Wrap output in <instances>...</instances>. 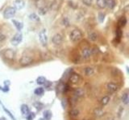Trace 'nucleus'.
Masks as SVG:
<instances>
[{
  "label": "nucleus",
  "mask_w": 129,
  "mask_h": 120,
  "mask_svg": "<svg viewBox=\"0 0 129 120\" xmlns=\"http://www.w3.org/2000/svg\"><path fill=\"white\" fill-rule=\"evenodd\" d=\"M27 120H33L35 118H36V114L34 113V112H31L27 115Z\"/></svg>",
  "instance_id": "7c9ffc66"
},
{
  "label": "nucleus",
  "mask_w": 129,
  "mask_h": 120,
  "mask_svg": "<svg viewBox=\"0 0 129 120\" xmlns=\"http://www.w3.org/2000/svg\"><path fill=\"white\" fill-rule=\"evenodd\" d=\"M93 54H94V50H92L90 47H85L82 50L81 56L83 59H88L92 56Z\"/></svg>",
  "instance_id": "39448f33"
},
{
  "label": "nucleus",
  "mask_w": 129,
  "mask_h": 120,
  "mask_svg": "<svg viewBox=\"0 0 129 120\" xmlns=\"http://www.w3.org/2000/svg\"><path fill=\"white\" fill-rule=\"evenodd\" d=\"M9 86H10V82L9 81H5L4 82V84H3V86H0V90H2V91L3 92H8L9 91Z\"/></svg>",
  "instance_id": "aec40b11"
},
{
  "label": "nucleus",
  "mask_w": 129,
  "mask_h": 120,
  "mask_svg": "<svg viewBox=\"0 0 129 120\" xmlns=\"http://www.w3.org/2000/svg\"><path fill=\"white\" fill-rule=\"evenodd\" d=\"M16 13V10L13 6H8L3 11V17L6 19H12V18L15 16Z\"/></svg>",
  "instance_id": "7ed1b4c3"
},
{
  "label": "nucleus",
  "mask_w": 129,
  "mask_h": 120,
  "mask_svg": "<svg viewBox=\"0 0 129 120\" xmlns=\"http://www.w3.org/2000/svg\"><path fill=\"white\" fill-rule=\"evenodd\" d=\"M82 81V77L79 74L73 72L69 76V82L73 85H77Z\"/></svg>",
  "instance_id": "20e7f679"
},
{
  "label": "nucleus",
  "mask_w": 129,
  "mask_h": 120,
  "mask_svg": "<svg viewBox=\"0 0 129 120\" xmlns=\"http://www.w3.org/2000/svg\"><path fill=\"white\" fill-rule=\"evenodd\" d=\"M46 81H47V79H46L44 76H39L36 79V83L38 85H44Z\"/></svg>",
  "instance_id": "393cba45"
},
{
  "label": "nucleus",
  "mask_w": 129,
  "mask_h": 120,
  "mask_svg": "<svg viewBox=\"0 0 129 120\" xmlns=\"http://www.w3.org/2000/svg\"><path fill=\"white\" fill-rule=\"evenodd\" d=\"M124 10H125V11H126V12H128V5L126 6V7H125V8H124Z\"/></svg>",
  "instance_id": "e433bc0d"
},
{
  "label": "nucleus",
  "mask_w": 129,
  "mask_h": 120,
  "mask_svg": "<svg viewBox=\"0 0 129 120\" xmlns=\"http://www.w3.org/2000/svg\"><path fill=\"white\" fill-rule=\"evenodd\" d=\"M107 120H114V118H109Z\"/></svg>",
  "instance_id": "58836bf2"
},
{
  "label": "nucleus",
  "mask_w": 129,
  "mask_h": 120,
  "mask_svg": "<svg viewBox=\"0 0 129 120\" xmlns=\"http://www.w3.org/2000/svg\"><path fill=\"white\" fill-rule=\"evenodd\" d=\"M52 42L54 45H56V46H59L63 42V36L62 35H60L59 33H57L56 35H53V37L52 39Z\"/></svg>",
  "instance_id": "9d476101"
},
{
  "label": "nucleus",
  "mask_w": 129,
  "mask_h": 120,
  "mask_svg": "<svg viewBox=\"0 0 129 120\" xmlns=\"http://www.w3.org/2000/svg\"><path fill=\"white\" fill-rule=\"evenodd\" d=\"M74 94L78 98L83 97L85 94V90L82 89V87H77V88H75L74 90Z\"/></svg>",
  "instance_id": "ddd939ff"
},
{
  "label": "nucleus",
  "mask_w": 129,
  "mask_h": 120,
  "mask_svg": "<svg viewBox=\"0 0 129 120\" xmlns=\"http://www.w3.org/2000/svg\"><path fill=\"white\" fill-rule=\"evenodd\" d=\"M39 120H44V119H43V118H41V119H39Z\"/></svg>",
  "instance_id": "ea45409f"
},
{
  "label": "nucleus",
  "mask_w": 129,
  "mask_h": 120,
  "mask_svg": "<svg viewBox=\"0 0 129 120\" xmlns=\"http://www.w3.org/2000/svg\"><path fill=\"white\" fill-rule=\"evenodd\" d=\"M34 106H35L36 108L37 111H40L41 109H42V107H43V105L40 103H36L34 104Z\"/></svg>",
  "instance_id": "72a5a7b5"
},
{
  "label": "nucleus",
  "mask_w": 129,
  "mask_h": 120,
  "mask_svg": "<svg viewBox=\"0 0 129 120\" xmlns=\"http://www.w3.org/2000/svg\"><path fill=\"white\" fill-rule=\"evenodd\" d=\"M0 120H8V119H6L5 117H1L0 118Z\"/></svg>",
  "instance_id": "4c0bfd02"
},
{
  "label": "nucleus",
  "mask_w": 129,
  "mask_h": 120,
  "mask_svg": "<svg viewBox=\"0 0 129 120\" xmlns=\"http://www.w3.org/2000/svg\"><path fill=\"white\" fill-rule=\"evenodd\" d=\"M94 69L91 67H86L85 68V70H84V74L86 76H91L94 74Z\"/></svg>",
  "instance_id": "2eb2a0df"
},
{
  "label": "nucleus",
  "mask_w": 129,
  "mask_h": 120,
  "mask_svg": "<svg viewBox=\"0 0 129 120\" xmlns=\"http://www.w3.org/2000/svg\"><path fill=\"white\" fill-rule=\"evenodd\" d=\"M38 12H39V14H40V15H44V14L48 12V7H46V6L40 7L38 10Z\"/></svg>",
  "instance_id": "cd10ccee"
},
{
  "label": "nucleus",
  "mask_w": 129,
  "mask_h": 120,
  "mask_svg": "<svg viewBox=\"0 0 129 120\" xmlns=\"http://www.w3.org/2000/svg\"><path fill=\"white\" fill-rule=\"evenodd\" d=\"M22 40H23V35L20 32H18V33H16L13 36V38L10 40V43L13 46H18L22 42Z\"/></svg>",
  "instance_id": "423d86ee"
},
{
  "label": "nucleus",
  "mask_w": 129,
  "mask_h": 120,
  "mask_svg": "<svg viewBox=\"0 0 129 120\" xmlns=\"http://www.w3.org/2000/svg\"><path fill=\"white\" fill-rule=\"evenodd\" d=\"M39 39H40V42L42 43L43 46H46L48 43V36L46 34V30L43 29V30L39 33Z\"/></svg>",
  "instance_id": "6e6552de"
},
{
  "label": "nucleus",
  "mask_w": 129,
  "mask_h": 120,
  "mask_svg": "<svg viewBox=\"0 0 129 120\" xmlns=\"http://www.w3.org/2000/svg\"><path fill=\"white\" fill-rule=\"evenodd\" d=\"M29 19L32 21H40V18H39V16L37 15L36 14H35V13H32L30 15H29Z\"/></svg>",
  "instance_id": "c85d7f7f"
},
{
  "label": "nucleus",
  "mask_w": 129,
  "mask_h": 120,
  "mask_svg": "<svg viewBox=\"0 0 129 120\" xmlns=\"http://www.w3.org/2000/svg\"><path fill=\"white\" fill-rule=\"evenodd\" d=\"M52 117V113L51 111L49 110H46L44 111V113H43V119L44 120H50Z\"/></svg>",
  "instance_id": "dca6fc26"
},
{
  "label": "nucleus",
  "mask_w": 129,
  "mask_h": 120,
  "mask_svg": "<svg viewBox=\"0 0 129 120\" xmlns=\"http://www.w3.org/2000/svg\"><path fill=\"white\" fill-rule=\"evenodd\" d=\"M119 89H120V87L116 82H109L106 84V90H107V91L110 94H114V93L117 92L118 90H119Z\"/></svg>",
  "instance_id": "0eeeda50"
},
{
  "label": "nucleus",
  "mask_w": 129,
  "mask_h": 120,
  "mask_svg": "<svg viewBox=\"0 0 129 120\" xmlns=\"http://www.w3.org/2000/svg\"><path fill=\"white\" fill-rule=\"evenodd\" d=\"M2 54H3V56L8 60H13L14 59H15V56H16L15 51L12 49L5 50L4 51H2Z\"/></svg>",
  "instance_id": "1a4fd4ad"
},
{
  "label": "nucleus",
  "mask_w": 129,
  "mask_h": 120,
  "mask_svg": "<svg viewBox=\"0 0 129 120\" xmlns=\"http://www.w3.org/2000/svg\"><path fill=\"white\" fill-rule=\"evenodd\" d=\"M12 23L15 25V27H16V29L18 31H21L23 29L24 27V24L23 23H21V22H19V21H17L16 19H12Z\"/></svg>",
  "instance_id": "6ab92c4d"
},
{
  "label": "nucleus",
  "mask_w": 129,
  "mask_h": 120,
  "mask_svg": "<svg viewBox=\"0 0 129 120\" xmlns=\"http://www.w3.org/2000/svg\"><path fill=\"white\" fill-rule=\"evenodd\" d=\"M62 24L64 25V26H69L70 24V21L69 19H68V18H64L63 20H62Z\"/></svg>",
  "instance_id": "f704fd0d"
},
{
  "label": "nucleus",
  "mask_w": 129,
  "mask_h": 120,
  "mask_svg": "<svg viewBox=\"0 0 129 120\" xmlns=\"http://www.w3.org/2000/svg\"><path fill=\"white\" fill-rule=\"evenodd\" d=\"M20 111L24 117H27V115L30 113V109L27 104H22L20 107Z\"/></svg>",
  "instance_id": "f8f14e48"
},
{
  "label": "nucleus",
  "mask_w": 129,
  "mask_h": 120,
  "mask_svg": "<svg viewBox=\"0 0 129 120\" xmlns=\"http://www.w3.org/2000/svg\"><path fill=\"white\" fill-rule=\"evenodd\" d=\"M121 100H122V102H123V103L124 105H128V103H129V93H128V90H126V91H124L123 94H122Z\"/></svg>",
  "instance_id": "4468645a"
},
{
  "label": "nucleus",
  "mask_w": 129,
  "mask_h": 120,
  "mask_svg": "<svg viewBox=\"0 0 129 120\" xmlns=\"http://www.w3.org/2000/svg\"><path fill=\"white\" fill-rule=\"evenodd\" d=\"M82 38V33L80 30L78 29H74L70 34V39L74 42H76L80 41Z\"/></svg>",
  "instance_id": "f257e3e1"
},
{
  "label": "nucleus",
  "mask_w": 129,
  "mask_h": 120,
  "mask_svg": "<svg viewBox=\"0 0 129 120\" xmlns=\"http://www.w3.org/2000/svg\"><path fill=\"white\" fill-rule=\"evenodd\" d=\"M127 19L125 18L124 16L123 17H121L120 19H119V21H118V24H119V27H124L126 26V24H127Z\"/></svg>",
  "instance_id": "412c9836"
},
{
  "label": "nucleus",
  "mask_w": 129,
  "mask_h": 120,
  "mask_svg": "<svg viewBox=\"0 0 129 120\" xmlns=\"http://www.w3.org/2000/svg\"><path fill=\"white\" fill-rule=\"evenodd\" d=\"M34 93H35V94H36V95H38V96H41L44 93V89L43 88V87H41V86L37 87V88L35 89Z\"/></svg>",
  "instance_id": "4be33fe9"
},
{
  "label": "nucleus",
  "mask_w": 129,
  "mask_h": 120,
  "mask_svg": "<svg viewBox=\"0 0 129 120\" xmlns=\"http://www.w3.org/2000/svg\"><path fill=\"white\" fill-rule=\"evenodd\" d=\"M82 2H83L86 6H91V5H92V3H93V0H82Z\"/></svg>",
  "instance_id": "473e14b6"
},
{
  "label": "nucleus",
  "mask_w": 129,
  "mask_h": 120,
  "mask_svg": "<svg viewBox=\"0 0 129 120\" xmlns=\"http://www.w3.org/2000/svg\"><path fill=\"white\" fill-rule=\"evenodd\" d=\"M98 19L100 23H102V22L104 21V19H105V14L103 13H98Z\"/></svg>",
  "instance_id": "2f4dec72"
},
{
  "label": "nucleus",
  "mask_w": 129,
  "mask_h": 120,
  "mask_svg": "<svg viewBox=\"0 0 129 120\" xmlns=\"http://www.w3.org/2000/svg\"><path fill=\"white\" fill-rule=\"evenodd\" d=\"M96 4L100 9H104L106 7V0H97Z\"/></svg>",
  "instance_id": "5701e85b"
},
{
  "label": "nucleus",
  "mask_w": 129,
  "mask_h": 120,
  "mask_svg": "<svg viewBox=\"0 0 129 120\" xmlns=\"http://www.w3.org/2000/svg\"><path fill=\"white\" fill-rule=\"evenodd\" d=\"M82 120H89V119H82Z\"/></svg>",
  "instance_id": "a19ab883"
},
{
  "label": "nucleus",
  "mask_w": 129,
  "mask_h": 120,
  "mask_svg": "<svg viewBox=\"0 0 129 120\" xmlns=\"http://www.w3.org/2000/svg\"><path fill=\"white\" fill-rule=\"evenodd\" d=\"M44 86H45V87H46V88H47V87H48L50 85H51V82H50L49 81H46L45 82V83H44Z\"/></svg>",
  "instance_id": "c9c22d12"
},
{
  "label": "nucleus",
  "mask_w": 129,
  "mask_h": 120,
  "mask_svg": "<svg viewBox=\"0 0 129 120\" xmlns=\"http://www.w3.org/2000/svg\"><path fill=\"white\" fill-rule=\"evenodd\" d=\"M106 6L109 9H113L116 6V2L114 0H106Z\"/></svg>",
  "instance_id": "b1692460"
},
{
  "label": "nucleus",
  "mask_w": 129,
  "mask_h": 120,
  "mask_svg": "<svg viewBox=\"0 0 129 120\" xmlns=\"http://www.w3.org/2000/svg\"><path fill=\"white\" fill-rule=\"evenodd\" d=\"M116 38L117 39H120L122 38V36H123V31H122V30L120 28V27H118L116 29Z\"/></svg>",
  "instance_id": "c756f323"
},
{
  "label": "nucleus",
  "mask_w": 129,
  "mask_h": 120,
  "mask_svg": "<svg viewBox=\"0 0 129 120\" xmlns=\"http://www.w3.org/2000/svg\"><path fill=\"white\" fill-rule=\"evenodd\" d=\"M80 112L78 111V109L77 108H73L72 110L70 111V115L73 119H77L78 116H79Z\"/></svg>",
  "instance_id": "f3484780"
},
{
  "label": "nucleus",
  "mask_w": 129,
  "mask_h": 120,
  "mask_svg": "<svg viewBox=\"0 0 129 120\" xmlns=\"http://www.w3.org/2000/svg\"><path fill=\"white\" fill-rule=\"evenodd\" d=\"M88 38L90 40V41H96L97 39H98V35H97L95 32H91V33H90L89 35H88Z\"/></svg>",
  "instance_id": "bb28decb"
},
{
  "label": "nucleus",
  "mask_w": 129,
  "mask_h": 120,
  "mask_svg": "<svg viewBox=\"0 0 129 120\" xmlns=\"http://www.w3.org/2000/svg\"><path fill=\"white\" fill-rule=\"evenodd\" d=\"M110 100V96H108V95L103 96L101 99V100H100V103H101V105H102V107H105V106H106V105L109 103Z\"/></svg>",
  "instance_id": "a211bd4d"
},
{
  "label": "nucleus",
  "mask_w": 129,
  "mask_h": 120,
  "mask_svg": "<svg viewBox=\"0 0 129 120\" xmlns=\"http://www.w3.org/2000/svg\"><path fill=\"white\" fill-rule=\"evenodd\" d=\"M94 114L97 116V117H102V116L104 115V111H103V110L101 108H97L94 110Z\"/></svg>",
  "instance_id": "a878e982"
},
{
  "label": "nucleus",
  "mask_w": 129,
  "mask_h": 120,
  "mask_svg": "<svg viewBox=\"0 0 129 120\" xmlns=\"http://www.w3.org/2000/svg\"><path fill=\"white\" fill-rule=\"evenodd\" d=\"M32 63H33V58L30 55H28V54H24L20 59V63L23 67L29 66Z\"/></svg>",
  "instance_id": "f03ea898"
},
{
  "label": "nucleus",
  "mask_w": 129,
  "mask_h": 120,
  "mask_svg": "<svg viewBox=\"0 0 129 120\" xmlns=\"http://www.w3.org/2000/svg\"><path fill=\"white\" fill-rule=\"evenodd\" d=\"M14 8L16 10H21L25 6V2L24 0H15L13 2Z\"/></svg>",
  "instance_id": "9b49d317"
}]
</instances>
